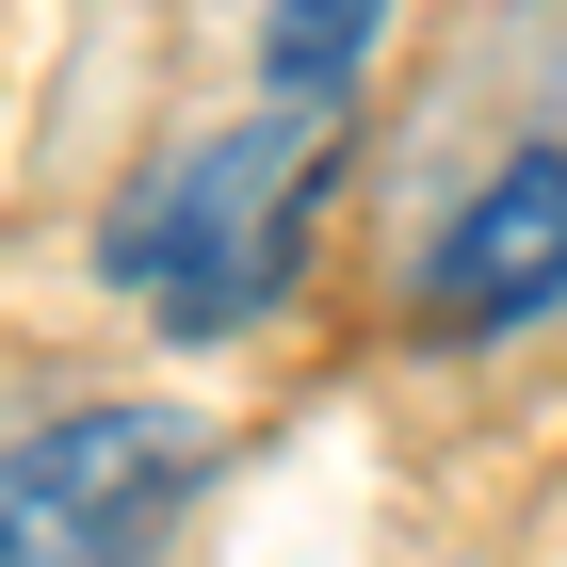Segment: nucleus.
<instances>
[{
	"instance_id": "obj_1",
	"label": "nucleus",
	"mask_w": 567,
	"mask_h": 567,
	"mask_svg": "<svg viewBox=\"0 0 567 567\" xmlns=\"http://www.w3.org/2000/svg\"><path fill=\"white\" fill-rule=\"evenodd\" d=\"M324 97H276L260 131L195 146V163L114 227V276L163 308L178 341H212V324H260L292 292V244H308V178H324V131H308Z\"/></svg>"
},
{
	"instance_id": "obj_2",
	"label": "nucleus",
	"mask_w": 567,
	"mask_h": 567,
	"mask_svg": "<svg viewBox=\"0 0 567 567\" xmlns=\"http://www.w3.org/2000/svg\"><path fill=\"white\" fill-rule=\"evenodd\" d=\"M212 437L178 405H65L0 471V567H163V519L195 503Z\"/></svg>"
},
{
	"instance_id": "obj_3",
	"label": "nucleus",
	"mask_w": 567,
	"mask_h": 567,
	"mask_svg": "<svg viewBox=\"0 0 567 567\" xmlns=\"http://www.w3.org/2000/svg\"><path fill=\"white\" fill-rule=\"evenodd\" d=\"M551 292H567V146H519L437 244V324L486 341V324H535Z\"/></svg>"
},
{
	"instance_id": "obj_4",
	"label": "nucleus",
	"mask_w": 567,
	"mask_h": 567,
	"mask_svg": "<svg viewBox=\"0 0 567 567\" xmlns=\"http://www.w3.org/2000/svg\"><path fill=\"white\" fill-rule=\"evenodd\" d=\"M373 17H390V0H276V33H260V49H276V97H324V114H341Z\"/></svg>"
}]
</instances>
